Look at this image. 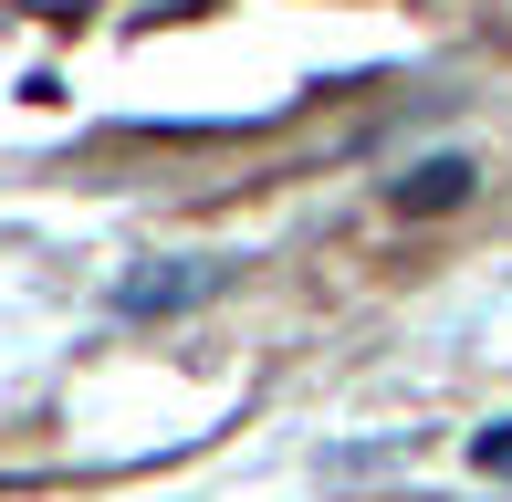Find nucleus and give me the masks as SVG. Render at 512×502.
<instances>
[{"instance_id":"obj_3","label":"nucleus","mask_w":512,"mask_h":502,"mask_svg":"<svg viewBox=\"0 0 512 502\" xmlns=\"http://www.w3.org/2000/svg\"><path fill=\"white\" fill-rule=\"evenodd\" d=\"M471 461H481V471H512V419H502V429H481V440H471Z\"/></svg>"},{"instance_id":"obj_2","label":"nucleus","mask_w":512,"mask_h":502,"mask_svg":"<svg viewBox=\"0 0 512 502\" xmlns=\"http://www.w3.org/2000/svg\"><path fill=\"white\" fill-rule=\"evenodd\" d=\"M450 199H471V168H460V157H429V168L398 178V210H450Z\"/></svg>"},{"instance_id":"obj_1","label":"nucleus","mask_w":512,"mask_h":502,"mask_svg":"<svg viewBox=\"0 0 512 502\" xmlns=\"http://www.w3.org/2000/svg\"><path fill=\"white\" fill-rule=\"evenodd\" d=\"M199 293H220V262H178V272H126V293H115V304H126V314H178V304H199Z\"/></svg>"}]
</instances>
